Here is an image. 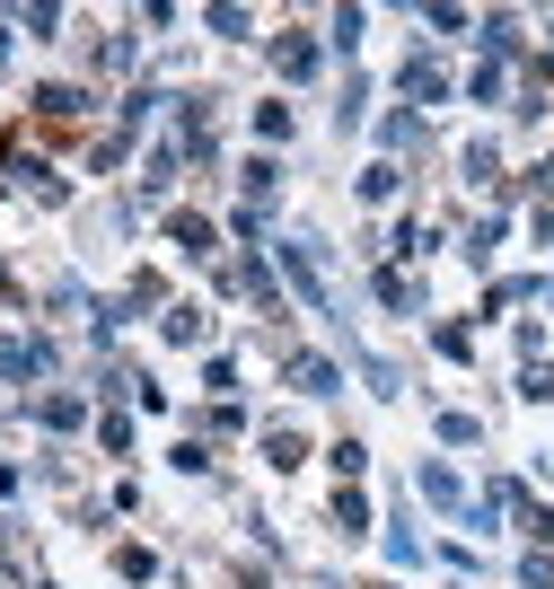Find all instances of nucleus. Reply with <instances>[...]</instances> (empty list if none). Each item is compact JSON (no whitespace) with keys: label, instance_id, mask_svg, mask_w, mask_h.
<instances>
[{"label":"nucleus","instance_id":"obj_3","mask_svg":"<svg viewBox=\"0 0 554 589\" xmlns=\"http://www.w3.org/2000/svg\"><path fill=\"white\" fill-rule=\"evenodd\" d=\"M36 106H44V115H53V123H80V106H89V98H80V89H44Z\"/></svg>","mask_w":554,"mask_h":589},{"label":"nucleus","instance_id":"obj_2","mask_svg":"<svg viewBox=\"0 0 554 589\" xmlns=\"http://www.w3.org/2000/svg\"><path fill=\"white\" fill-rule=\"evenodd\" d=\"M0 369H9V378H36V369H44V344H0Z\"/></svg>","mask_w":554,"mask_h":589},{"label":"nucleus","instance_id":"obj_1","mask_svg":"<svg viewBox=\"0 0 554 589\" xmlns=\"http://www.w3.org/2000/svg\"><path fill=\"white\" fill-rule=\"evenodd\" d=\"M273 62H282L291 80H309V71H318V44H309V35H282V44H273Z\"/></svg>","mask_w":554,"mask_h":589}]
</instances>
